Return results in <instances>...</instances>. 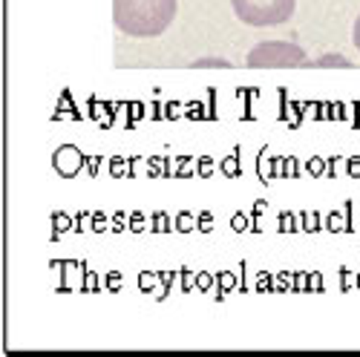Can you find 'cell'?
Returning a JSON list of instances; mask_svg holds the SVG:
<instances>
[{"instance_id":"5","label":"cell","mask_w":360,"mask_h":357,"mask_svg":"<svg viewBox=\"0 0 360 357\" xmlns=\"http://www.w3.org/2000/svg\"><path fill=\"white\" fill-rule=\"evenodd\" d=\"M193 67H219V70H228L231 64L225 61V58H199Z\"/></svg>"},{"instance_id":"3","label":"cell","mask_w":360,"mask_h":357,"mask_svg":"<svg viewBox=\"0 0 360 357\" xmlns=\"http://www.w3.org/2000/svg\"><path fill=\"white\" fill-rule=\"evenodd\" d=\"M233 15L245 26L254 29H268L280 26L294 15L297 0H231Z\"/></svg>"},{"instance_id":"2","label":"cell","mask_w":360,"mask_h":357,"mask_svg":"<svg viewBox=\"0 0 360 357\" xmlns=\"http://www.w3.org/2000/svg\"><path fill=\"white\" fill-rule=\"evenodd\" d=\"M245 64L251 70H300L309 67V55L291 41H262L248 52Z\"/></svg>"},{"instance_id":"6","label":"cell","mask_w":360,"mask_h":357,"mask_svg":"<svg viewBox=\"0 0 360 357\" xmlns=\"http://www.w3.org/2000/svg\"><path fill=\"white\" fill-rule=\"evenodd\" d=\"M352 41H354V49L360 52V15H357V20H354V29H352Z\"/></svg>"},{"instance_id":"4","label":"cell","mask_w":360,"mask_h":357,"mask_svg":"<svg viewBox=\"0 0 360 357\" xmlns=\"http://www.w3.org/2000/svg\"><path fill=\"white\" fill-rule=\"evenodd\" d=\"M309 67H340V70H352V61L343 55H320L317 61H309Z\"/></svg>"},{"instance_id":"1","label":"cell","mask_w":360,"mask_h":357,"mask_svg":"<svg viewBox=\"0 0 360 357\" xmlns=\"http://www.w3.org/2000/svg\"><path fill=\"white\" fill-rule=\"evenodd\" d=\"M176 18V0H112V23L130 38H159Z\"/></svg>"}]
</instances>
